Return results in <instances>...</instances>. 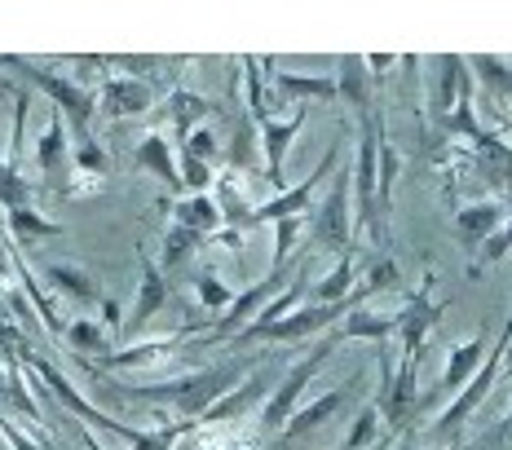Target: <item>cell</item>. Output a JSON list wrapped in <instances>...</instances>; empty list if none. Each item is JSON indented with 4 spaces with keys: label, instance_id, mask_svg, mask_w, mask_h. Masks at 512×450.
<instances>
[{
    "label": "cell",
    "instance_id": "obj_1",
    "mask_svg": "<svg viewBox=\"0 0 512 450\" xmlns=\"http://www.w3.org/2000/svg\"><path fill=\"white\" fill-rule=\"evenodd\" d=\"M18 67H27L31 71V80L40 84V89L49 93L53 102L62 106V111H71V120H76V128L84 133V120H89V98L76 89L71 80H62V75H49V71H40V67H31V62H18Z\"/></svg>",
    "mask_w": 512,
    "mask_h": 450
},
{
    "label": "cell",
    "instance_id": "obj_2",
    "mask_svg": "<svg viewBox=\"0 0 512 450\" xmlns=\"http://www.w3.org/2000/svg\"><path fill=\"white\" fill-rule=\"evenodd\" d=\"M318 243H332V248H340L345 243V181H336L332 199H327V208L318 212Z\"/></svg>",
    "mask_w": 512,
    "mask_h": 450
},
{
    "label": "cell",
    "instance_id": "obj_3",
    "mask_svg": "<svg viewBox=\"0 0 512 450\" xmlns=\"http://www.w3.org/2000/svg\"><path fill=\"white\" fill-rule=\"evenodd\" d=\"M327 349H332V345H323L318 353H309V358H305V367H301V371L292 375V380L283 384V389H279V398H274V402H270V411H265V424H279V420H283V411H287V406H292V393L301 389V384H305V375H309V371L318 367V362L327 358Z\"/></svg>",
    "mask_w": 512,
    "mask_h": 450
},
{
    "label": "cell",
    "instance_id": "obj_4",
    "mask_svg": "<svg viewBox=\"0 0 512 450\" xmlns=\"http://www.w3.org/2000/svg\"><path fill=\"white\" fill-rule=\"evenodd\" d=\"M332 159H336V155H327V159H323V168L332 164ZM323 168H318V173L309 177L305 186H296V190H292V195H287V199L270 203V208H261V217H292V212H301L305 203H309V195H314V186H318V177H323Z\"/></svg>",
    "mask_w": 512,
    "mask_h": 450
},
{
    "label": "cell",
    "instance_id": "obj_5",
    "mask_svg": "<svg viewBox=\"0 0 512 450\" xmlns=\"http://www.w3.org/2000/svg\"><path fill=\"white\" fill-rule=\"evenodd\" d=\"M27 199H31V186L14 173V164H0V203L9 212H18V208H27Z\"/></svg>",
    "mask_w": 512,
    "mask_h": 450
},
{
    "label": "cell",
    "instance_id": "obj_6",
    "mask_svg": "<svg viewBox=\"0 0 512 450\" xmlns=\"http://www.w3.org/2000/svg\"><path fill=\"white\" fill-rule=\"evenodd\" d=\"M106 102H111L115 115H128V111H137V106H146V89L142 84H111Z\"/></svg>",
    "mask_w": 512,
    "mask_h": 450
},
{
    "label": "cell",
    "instance_id": "obj_7",
    "mask_svg": "<svg viewBox=\"0 0 512 450\" xmlns=\"http://www.w3.org/2000/svg\"><path fill=\"white\" fill-rule=\"evenodd\" d=\"M49 278L62 287V292H71L80 300H93V292H98V287H93V278H84L80 270H49Z\"/></svg>",
    "mask_w": 512,
    "mask_h": 450
},
{
    "label": "cell",
    "instance_id": "obj_8",
    "mask_svg": "<svg viewBox=\"0 0 512 450\" xmlns=\"http://www.w3.org/2000/svg\"><path fill=\"white\" fill-rule=\"evenodd\" d=\"M142 305H137V323H142L146 314H151V309L159 305V300H164V283H159V274H155V265H142Z\"/></svg>",
    "mask_w": 512,
    "mask_h": 450
},
{
    "label": "cell",
    "instance_id": "obj_9",
    "mask_svg": "<svg viewBox=\"0 0 512 450\" xmlns=\"http://www.w3.org/2000/svg\"><path fill=\"white\" fill-rule=\"evenodd\" d=\"M137 164H146V168H155V173H164L168 181H177V168L168 164V150H164V142H159V137H151V142L142 146V155H137Z\"/></svg>",
    "mask_w": 512,
    "mask_h": 450
},
{
    "label": "cell",
    "instance_id": "obj_10",
    "mask_svg": "<svg viewBox=\"0 0 512 450\" xmlns=\"http://www.w3.org/2000/svg\"><path fill=\"white\" fill-rule=\"evenodd\" d=\"M9 225H14L18 234H53L58 225L45 221L40 212H31V208H18V212H9Z\"/></svg>",
    "mask_w": 512,
    "mask_h": 450
},
{
    "label": "cell",
    "instance_id": "obj_11",
    "mask_svg": "<svg viewBox=\"0 0 512 450\" xmlns=\"http://www.w3.org/2000/svg\"><path fill=\"white\" fill-rule=\"evenodd\" d=\"M62 159V124H53L45 133V142H40V164H45V173H53Z\"/></svg>",
    "mask_w": 512,
    "mask_h": 450
},
{
    "label": "cell",
    "instance_id": "obj_12",
    "mask_svg": "<svg viewBox=\"0 0 512 450\" xmlns=\"http://www.w3.org/2000/svg\"><path fill=\"white\" fill-rule=\"evenodd\" d=\"M301 128V120H292L287 128H265V150H270V159H274V168H279V159H283V146H287V137Z\"/></svg>",
    "mask_w": 512,
    "mask_h": 450
},
{
    "label": "cell",
    "instance_id": "obj_13",
    "mask_svg": "<svg viewBox=\"0 0 512 450\" xmlns=\"http://www.w3.org/2000/svg\"><path fill=\"white\" fill-rule=\"evenodd\" d=\"M336 402H340V393H332V398H323V402H318V406H309V411L301 415V420H296V424H292V437H301V433H305V428H309V424H318V420H323V415H327V411H332V406H336Z\"/></svg>",
    "mask_w": 512,
    "mask_h": 450
},
{
    "label": "cell",
    "instance_id": "obj_14",
    "mask_svg": "<svg viewBox=\"0 0 512 450\" xmlns=\"http://www.w3.org/2000/svg\"><path fill=\"white\" fill-rule=\"evenodd\" d=\"M345 287H349V261H340V270H336L332 278H327V283H323V287H318V292H323L327 300H336L340 292H345Z\"/></svg>",
    "mask_w": 512,
    "mask_h": 450
},
{
    "label": "cell",
    "instance_id": "obj_15",
    "mask_svg": "<svg viewBox=\"0 0 512 450\" xmlns=\"http://www.w3.org/2000/svg\"><path fill=\"white\" fill-rule=\"evenodd\" d=\"M181 217H190V225H208L217 212H212L208 203H186V208H181Z\"/></svg>",
    "mask_w": 512,
    "mask_h": 450
},
{
    "label": "cell",
    "instance_id": "obj_16",
    "mask_svg": "<svg viewBox=\"0 0 512 450\" xmlns=\"http://www.w3.org/2000/svg\"><path fill=\"white\" fill-rule=\"evenodd\" d=\"M199 292H204L208 305H221V300H226V292H221V283H212V278H204V283H199Z\"/></svg>",
    "mask_w": 512,
    "mask_h": 450
},
{
    "label": "cell",
    "instance_id": "obj_17",
    "mask_svg": "<svg viewBox=\"0 0 512 450\" xmlns=\"http://www.w3.org/2000/svg\"><path fill=\"white\" fill-rule=\"evenodd\" d=\"M76 340L80 345H98V331H93L89 323H76Z\"/></svg>",
    "mask_w": 512,
    "mask_h": 450
}]
</instances>
